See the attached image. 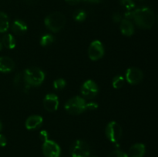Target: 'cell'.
Segmentation results:
<instances>
[{"instance_id":"cell-31","label":"cell","mask_w":158,"mask_h":157,"mask_svg":"<svg viewBox=\"0 0 158 157\" xmlns=\"http://www.w3.org/2000/svg\"><path fill=\"white\" fill-rule=\"evenodd\" d=\"M2 47H3L2 42V40L0 39V50H2Z\"/></svg>"},{"instance_id":"cell-10","label":"cell","mask_w":158,"mask_h":157,"mask_svg":"<svg viewBox=\"0 0 158 157\" xmlns=\"http://www.w3.org/2000/svg\"><path fill=\"white\" fill-rule=\"evenodd\" d=\"M143 78V72L140 69L131 67L126 72V79L131 85H137L142 81Z\"/></svg>"},{"instance_id":"cell-11","label":"cell","mask_w":158,"mask_h":157,"mask_svg":"<svg viewBox=\"0 0 158 157\" xmlns=\"http://www.w3.org/2000/svg\"><path fill=\"white\" fill-rule=\"evenodd\" d=\"M43 106L48 112H55L59 107V98L53 93H49L45 96L43 99Z\"/></svg>"},{"instance_id":"cell-9","label":"cell","mask_w":158,"mask_h":157,"mask_svg":"<svg viewBox=\"0 0 158 157\" xmlns=\"http://www.w3.org/2000/svg\"><path fill=\"white\" fill-rule=\"evenodd\" d=\"M80 92L83 96L87 99H92L97 95L99 92V88L95 82L89 79L82 85Z\"/></svg>"},{"instance_id":"cell-26","label":"cell","mask_w":158,"mask_h":157,"mask_svg":"<svg viewBox=\"0 0 158 157\" xmlns=\"http://www.w3.org/2000/svg\"><path fill=\"white\" fill-rule=\"evenodd\" d=\"M48 136H49V135H48V132H46V130H43L40 132V137L43 142L46 141V140H47V139H48Z\"/></svg>"},{"instance_id":"cell-3","label":"cell","mask_w":158,"mask_h":157,"mask_svg":"<svg viewBox=\"0 0 158 157\" xmlns=\"http://www.w3.org/2000/svg\"><path fill=\"white\" fill-rule=\"evenodd\" d=\"M23 78L27 85L32 86H38L43 83L45 74L43 71L39 68L31 67L25 70Z\"/></svg>"},{"instance_id":"cell-24","label":"cell","mask_w":158,"mask_h":157,"mask_svg":"<svg viewBox=\"0 0 158 157\" xmlns=\"http://www.w3.org/2000/svg\"><path fill=\"white\" fill-rule=\"evenodd\" d=\"M107 157H128V155L120 149H116L112 151Z\"/></svg>"},{"instance_id":"cell-18","label":"cell","mask_w":158,"mask_h":157,"mask_svg":"<svg viewBox=\"0 0 158 157\" xmlns=\"http://www.w3.org/2000/svg\"><path fill=\"white\" fill-rule=\"evenodd\" d=\"M9 27V17L5 12H0V32H6Z\"/></svg>"},{"instance_id":"cell-34","label":"cell","mask_w":158,"mask_h":157,"mask_svg":"<svg viewBox=\"0 0 158 157\" xmlns=\"http://www.w3.org/2000/svg\"><path fill=\"white\" fill-rule=\"evenodd\" d=\"M157 26H158V16H157Z\"/></svg>"},{"instance_id":"cell-21","label":"cell","mask_w":158,"mask_h":157,"mask_svg":"<svg viewBox=\"0 0 158 157\" xmlns=\"http://www.w3.org/2000/svg\"><path fill=\"white\" fill-rule=\"evenodd\" d=\"M73 18L77 22H83L86 18V12L83 9H77L74 12Z\"/></svg>"},{"instance_id":"cell-22","label":"cell","mask_w":158,"mask_h":157,"mask_svg":"<svg viewBox=\"0 0 158 157\" xmlns=\"http://www.w3.org/2000/svg\"><path fill=\"white\" fill-rule=\"evenodd\" d=\"M120 3L127 11L133 10V9L135 7L134 0H120Z\"/></svg>"},{"instance_id":"cell-12","label":"cell","mask_w":158,"mask_h":157,"mask_svg":"<svg viewBox=\"0 0 158 157\" xmlns=\"http://www.w3.org/2000/svg\"><path fill=\"white\" fill-rule=\"evenodd\" d=\"M43 122V117L39 115H33L29 116L25 123V126L29 130H34L42 126Z\"/></svg>"},{"instance_id":"cell-25","label":"cell","mask_w":158,"mask_h":157,"mask_svg":"<svg viewBox=\"0 0 158 157\" xmlns=\"http://www.w3.org/2000/svg\"><path fill=\"white\" fill-rule=\"evenodd\" d=\"M112 18L113 21H114V22H120L122 20V16L119 12H115V13L113 15Z\"/></svg>"},{"instance_id":"cell-28","label":"cell","mask_w":158,"mask_h":157,"mask_svg":"<svg viewBox=\"0 0 158 157\" xmlns=\"http://www.w3.org/2000/svg\"><path fill=\"white\" fill-rule=\"evenodd\" d=\"M98 107V105L95 103H87V109H96Z\"/></svg>"},{"instance_id":"cell-13","label":"cell","mask_w":158,"mask_h":157,"mask_svg":"<svg viewBox=\"0 0 158 157\" xmlns=\"http://www.w3.org/2000/svg\"><path fill=\"white\" fill-rule=\"evenodd\" d=\"M146 152V147L143 143L133 145L128 151V157H143Z\"/></svg>"},{"instance_id":"cell-33","label":"cell","mask_w":158,"mask_h":157,"mask_svg":"<svg viewBox=\"0 0 158 157\" xmlns=\"http://www.w3.org/2000/svg\"><path fill=\"white\" fill-rule=\"evenodd\" d=\"M89 157H98V156H97V155H89Z\"/></svg>"},{"instance_id":"cell-29","label":"cell","mask_w":158,"mask_h":157,"mask_svg":"<svg viewBox=\"0 0 158 157\" xmlns=\"http://www.w3.org/2000/svg\"><path fill=\"white\" fill-rule=\"evenodd\" d=\"M68 4L71 5V6H75L77 5L80 2V0H65Z\"/></svg>"},{"instance_id":"cell-19","label":"cell","mask_w":158,"mask_h":157,"mask_svg":"<svg viewBox=\"0 0 158 157\" xmlns=\"http://www.w3.org/2000/svg\"><path fill=\"white\" fill-rule=\"evenodd\" d=\"M124 82L125 78H123V76L120 75H117V76H115L113 78V87H114V89H120V88L123 87V85H124Z\"/></svg>"},{"instance_id":"cell-15","label":"cell","mask_w":158,"mask_h":157,"mask_svg":"<svg viewBox=\"0 0 158 157\" xmlns=\"http://www.w3.org/2000/svg\"><path fill=\"white\" fill-rule=\"evenodd\" d=\"M120 32L126 36H131L134 33V26L131 20L123 18L121 20L120 25Z\"/></svg>"},{"instance_id":"cell-30","label":"cell","mask_w":158,"mask_h":157,"mask_svg":"<svg viewBox=\"0 0 158 157\" xmlns=\"http://www.w3.org/2000/svg\"><path fill=\"white\" fill-rule=\"evenodd\" d=\"M83 1L86 2H89V3H100L103 0H83Z\"/></svg>"},{"instance_id":"cell-8","label":"cell","mask_w":158,"mask_h":157,"mask_svg":"<svg viewBox=\"0 0 158 157\" xmlns=\"http://www.w3.org/2000/svg\"><path fill=\"white\" fill-rule=\"evenodd\" d=\"M103 55H104V48L102 42L99 40H94L88 49L89 58L93 61H97L100 59Z\"/></svg>"},{"instance_id":"cell-27","label":"cell","mask_w":158,"mask_h":157,"mask_svg":"<svg viewBox=\"0 0 158 157\" xmlns=\"http://www.w3.org/2000/svg\"><path fill=\"white\" fill-rule=\"evenodd\" d=\"M7 144V139H6V136L2 134H0V146L4 147Z\"/></svg>"},{"instance_id":"cell-2","label":"cell","mask_w":158,"mask_h":157,"mask_svg":"<svg viewBox=\"0 0 158 157\" xmlns=\"http://www.w3.org/2000/svg\"><path fill=\"white\" fill-rule=\"evenodd\" d=\"M45 26L52 32H57L63 29L66 23V18L60 12L50 13L45 18Z\"/></svg>"},{"instance_id":"cell-14","label":"cell","mask_w":158,"mask_h":157,"mask_svg":"<svg viewBox=\"0 0 158 157\" xmlns=\"http://www.w3.org/2000/svg\"><path fill=\"white\" fill-rule=\"evenodd\" d=\"M14 68H15V63L12 58L7 56L0 57V72H12Z\"/></svg>"},{"instance_id":"cell-32","label":"cell","mask_w":158,"mask_h":157,"mask_svg":"<svg viewBox=\"0 0 158 157\" xmlns=\"http://www.w3.org/2000/svg\"><path fill=\"white\" fill-rule=\"evenodd\" d=\"M2 129V123L0 122V132H1Z\"/></svg>"},{"instance_id":"cell-5","label":"cell","mask_w":158,"mask_h":157,"mask_svg":"<svg viewBox=\"0 0 158 157\" xmlns=\"http://www.w3.org/2000/svg\"><path fill=\"white\" fill-rule=\"evenodd\" d=\"M122 128L118 123L115 121H111L106 125L105 129V134L108 140L114 143L119 142L122 136Z\"/></svg>"},{"instance_id":"cell-16","label":"cell","mask_w":158,"mask_h":157,"mask_svg":"<svg viewBox=\"0 0 158 157\" xmlns=\"http://www.w3.org/2000/svg\"><path fill=\"white\" fill-rule=\"evenodd\" d=\"M12 29L14 33L18 35H21L27 31V26L23 20L17 19L12 23Z\"/></svg>"},{"instance_id":"cell-6","label":"cell","mask_w":158,"mask_h":157,"mask_svg":"<svg viewBox=\"0 0 158 157\" xmlns=\"http://www.w3.org/2000/svg\"><path fill=\"white\" fill-rule=\"evenodd\" d=\"M72 157H89L90 148L87 143L81 139L76 140L71 149Z\"/></svg>"},{"instance_id":"cell-20","label":"cell","mask_w":158,"mask_h":157,"mask_svg":"<svg viewBox=\"0 0 158 157\" xmlns=\"http://www.w3.org/2000/svg\"><path fill=\"white\" fill-rule=\"evenodd\" d=\"M54 41V37L52 36L50 34H46V35H43V37L40 39V45L42 46H49V45L52 44Z\"/></svg>"},{"instance_id":"cell-23","label":"cell","mask_w":158,"mask_h":157,"mask_svg":"<svg viewBox=\"0 0 158 157\" xmlns=\"http://www.w3.org/2000/svg\"><path fill=\"white\" fill-rule=\"evenodd\" d=\"M66 85V80L63 79V78H57L54 81L53 83V87L55 88L57 90H60V89H63V88H65Z\"/></svg>"},{"instance_id":"cell-7","label":"cell","mask_w":158,"mask_h":157,"mask_svg":"<svg viewBox=\"0 0 158 157\" xmlns=\"http://www.w3.org/2000/svg\"><path fill=\"white\" fill-rule=\"evenodd\" d=\"M43 152L46 157H60L61 149L56 142L47 139L43 142Z\"/></svg>"},{"instance_id":"cell-4","label":"cell","mask_w":158,"mask_h":157,"mask_svg":"<svg viewBox=\"0 0 158 157\" xmlns=\"http://www.w3.org/2000/svg\"><path fill=\"white\" fill-rule=\"evenodd\" d=\"M65 109L69 114L79 115L87 109V103L82 97L74 96L66 102Z\"/></svg>"},{"instance_id":"cell-17","label":"cell","mask_w":158,"mask_h":157,"mask_svg":"<svg viewBox=\"0 0 158 157\" xmlns=\"http://www.w3.org/2000/svg\"><path fill=\"white\" fill-rule=\"evenodd\" d=\"M2 42L5 47L9 49H14L16 46L15 38L11 34H6L5 35H3L2 38Z\"/></svg>"},{"instance_id":"cell-1","label":"cell","mask_w":158,"mask_h":157,"mask_svg":"<svg viewBox=\"0 0 158 157\" xmlns=\"http://www.w3.org/2000/svg\"><path fill=\"white\" fill-rule=\"evenodd\" d=\"M132 20L138 27L143 29H151L155 22V15L150 8L142 7L132 12Z\"/></svg>"}]
</instances>
